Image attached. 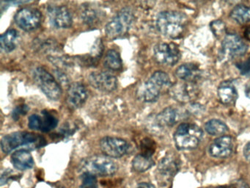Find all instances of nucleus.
Wrapping results in <instances>:
<instances>
[{
	"label": "nucleus",
	"instance_id": "obj_13",
	"mask_svg": "<svg viewBox=\"0 0 250 188\" xmlns=\"http://www.w3.org/2000/svg\"><path fill=\"white\" fill-rule=\"evenodd\" d=\"M88 80L93 88L103 92H112L118 88V79L109 72H93L89 75Z\"/></svg>",
	"mask_w": 250,
	"mask_h": 188
},
{
	"label": "nucleus",
	"instance_id": "obj_18",
	"mask_svg": "<svg viewBox=\"0 0 250 188\" xmlns=\"http://www.w3.org/2000/svg\"><path fill=\"white\" fill-rule=\"evenodd\" d=\"M176 75L181 79L188 82H196L201 77V70L197 65L186 63L176 69Z\"/></svg>",
	"mask_w": 250,
	"mask_h": 188
},
{
	"label": "nucleus",
	"instance_id": "obj_31",
	"mask_svg": "<svg viewBox=\"0 0 250 188\" xmlns=\"http://www.w3.org/2000/svg\"><path fill=\"white\" fill-rule=\"evenodd\" d=\"M210 26L213 35H214L216 38H221V37L223 36L226 27H225V23H224L222 21H214V22L210 23Z\"/></svg>",
	"mask_w": 250,
	"mask_h": 188
},
{
	"label": "nucleus",
	"instance_id": "obj_8",
	"mask_svg": "<svg viewBox=\"0 0 250 188\" xmlns=\"http://www.w3.org/2000/svg\"><path fill=\"white\" fill-rule=\"evenodd\" d=\"M14 20L19 27L23 30L30 32L38 29L42 24V15L34 7H24L17 11Z\"/></svg>",
	"mask_w": 250,
	"mask_h": 188
},
{
	"label": "nucleus",
	"instance_id": "obj_21",
	"mask_svg": "<svg viewBox=\"0 0 250 188\" xmlns=\"http://www.w3.org/2000/svg\"><path fill=\"white\" fill-rule=\"evenodd\" d=\"M178 170V163L175 158L167 157L159 163L158 167L159 176L163 180L168 181L175 174Z\"/></svg>",
	"mask_w": 250,
	"mask_h": 188
},
{
	"label": "nucleus",
	"instance_id": "obj_28",
	"mask_svg": "<svg viewBox=\"0 0 250 188\" xmlns=\"http://www.w3.org/2000/svg\"><path fill=\"white\" fill-rule=\"evenodd\" d=\"M97 178L94 175L89 173H83L82 183L80 188H97Z\"/></svg>",
	"mask_w": 250,
	"mask_h": 188
},
{
	"label": "nucleus",
	"instance_id": "obj_2",
	"mask_svg": "<svg viewBox=\"0 0 250 188\" xmlns=\"http://www.w3.org/2000/svg\"><path fill=\"white\" fill-rule=\"evenodd\" d=\"M172 85L167 73L157 70L138 88L137 97L144 102H154L159 99L162 93L169 91Z\"/></svg>",
	"mask_w": 250,
	"mask_h": 188
},
{
	"label": "nucleus",
	"instance_id": "obj_35",
	"mask_svg": "<svg viewBox=\"0 0 250 188\" xmlns=\"http://www.w3.org/2000/svg\"><path fill=\"white\" fill-rule=\"evenodd\" d=\"M243 154H244V157H245L246 160L250 162V141L244 145V149H243Z\"/></svg>",
	"mask_w": 250,
	"mask_h": 188
},
{
	"label": "nucleus",
	"instance_id": "obj_32",
	"mask_svg": "<svg viewBox=\"0 0 250 188\" xmlns=\"http://www.w3.org/2000/svg\"><path fill=\"white\" fill-rule=\"evenodd\" d=\"M236 67L241 74L250 77V55L244 61L237 63Z\"/></svg>",
	"mask_w": 250,
	"mask_h": 188
},
{
	"label": "nucleus",
	"instance_id": "obj_6",
	"mask_svg": "<svg viewBox=\"0 0 250 188\" xmlns=\"http://www.w3.org/2000/svg\"><path fill=\"white\" fill-rule=\"evenodd\" d=\"M134 15L129 7H124L105 26V33L108 38L114 40L125 35L129 30Z\"/></svg>",
	"mask_w": 250,
	"mask_h": 188
},
{
	"label": "nucleus",
	"instance_id": "obj_39",
	"mask_svg": "<svg viewBox=\"0 0 250 188\" xmlns=\"http://www.w3.org/2000/svg\"><path fill=\"white\" fill-rule=\"evenodd\" d=\"M245 94L246 95H247L248 98H250V85H248V86L246 88Z\"/></svg>",
	"mask_w": 250,
	"mask_h": 188
},
{
	"label": "nucleus",
	"instance_id": "obj_17",
	"mask_svg": "<svg viewBox=\"0 0 250 188\" xmlns=\"http://www.w3.org/2000/svg\"><path fill=\"white\" fill-rule=\"evenodd\" d=\"M11 163L15 168L20 170H28L34 165L33 156L27 149H20L13 153Z\"/></svg>",
	"mask_w": 250,
	"mask_h": 188
},
{
	"label": "nucleus",
	"instance_id": "obj_5",
	"mask_svg": "<svg viewBox=\"0 0 250 188\" xmlns=\"http://www.w3.org/2000/svg\"><path fill=\"white\" fill-rule=\"evenodd\" d=\"M80 170L82 173L105 177L115 174L118 170V165L110 157L95 155L84 159L80 163Z\"/></svg>",
	"mask_w": 250,
	"mask_h": 188
},
{
	"label": "nucleus",
	"instance_id": "obj_4",
	"mask_svg": "<svg viewBox=\"0 0 250 188\" xmlns=\"http://www.w3.org/2000/svg\"><path fill=\"white\" fill-rule=\"evenodd\" d=\"M201 128L194 123H181L177 128L173 138L175 145L179 150H191L197 148L203 139Z\"/></svg>",
	"mask_w": 250,
	"mask_h": 188
},
{
	"label": "nucleus",
	"instance_id": "obj_33",
	"mask_svg": "<svg viewBox=\"0 0 250 188\" xmlns=\"http://www.w3.org/2000/svg\"><path fill=\"white\" fill-rule=\"evenodd\" d=\"M28 126L30 129H33V130H40V115L33 114L30 116L28 120Z\"/></svg>",
	"mask_w": 250,
	"mask_h": 188
},
{
	"label": "nucleus",
	"instance_id": "obj_7",
	"mask_svg": "<svg viewBox=\"0 0 250 188\" xmlns=\"http://www.w3.org/2000/svg\"><path fill=\"white\" fill-rule=\"evenodd\" d=\"M33 78L43 94L52 100L59 99L62 95V90L58 81L43 68H36L33 71Z\"/></svg>",
	"mask_w": 250,
	"mask_h": 188
},
{
	"label": "nucleus",
	"instance_id": "obj_11",
	"mask_svg": "<svg viewBox=\"0 0 250 188\" xmlns=\"http://www.w3.org/2000/svg\"><path fill=\"white\" fill-rule=\"evenodd\" d=\"M169 95L175 101L181 103L191 102L198 95L199 90L195 82H178L173 84L169 90Z\"/></svg>",
	"mask_w": 250,
	"mask_h": 188
},
{
	"label": "nucleus",
	"instance_id": "obj_19",
	"mask_svg": "<svg viewBox=\"0 0 250 188\" xmlns=\"http://www.w3.org/2000/svg\"><path fill=\"white\" fill-rule=\"evenodd\" d=\"M218 96L224 104H232L238 98V92L232 82L225 81L218 88Z\"/></svg>",
	"mask_w": 250,
	"mask_h": 188
},
{
	"label": "nucleus",
	"instance_id": "obj_12",
	"mask_svg": "<svg viewBox=\"0 0 250 188\" xmlns=\"http://www.w3.org/2000/svg\"><path fill=\"white\" fill-rule=\"evenodd\" d=\"M248 46L244 40L235 34H227L222 42V53L224 57H235L244 55Z\"/></svg>",
	"mask_w": 250,
	"mask_h": 188
},
{
	"label": "nucleus",
	"instance_id": "obj_24",
	"mask_svg": "<svg viewBox=\"0 0 250 188\" xmlns=\"http://www.w3.org/2000/svg\"><path fill=\"white\" fill-rule=\"evenodd\" d=\"M104 65L106 69L111 70H121L123 63L119 53L115 50L109 49L105 56Z\"/></svg>",
	"mask_w": 250,
	"mask_h": 188
},
{
	"label": "nucleus",
	"instance_id": "obj_26",
	"mask_svg": "<svg viewBox=\"0 0 250 188\" xmlns=\"http://www.w3.org/2000/svg\"><path fill=\"white\" fill-rule=\"evenodd\" d=\"M41 116L40 131L49 132L58 126V119L56 116L48 111H43Z\"/></svg>",
	"mask_w": 250,
	"mask_h": 188
},
{
	"label": "nucleus",
	"instance_id": "obj_36",
	"mask_svg": "<svg viewBox=\"0 0 250 188\" xmlns=\"http://www.w3.org/2000/svg\"><path fill=\"white\" fill-rule=\"evenodd\" d=\"M249 188L248 185L244 182H238L236 183L232 184L229 186L225 187V188Z\"/></svg>",
	"mask_w": 250,
	"mask_h": 188
},
{
	"label": "nucleus",
	"instance_id": "obj_23",
	"mask_svg": "<svg viewBox=\"0 0 250 188\" xmlns=\"http://www.w3.org/2000/svg\"><path fill=\"white\" fill-rule=\"evenodd\" d=\"M230 17L240 24L250 22V6L238 4L235 6L230 12Z\"/></svg>",
	"mask_w": 250,
	"mask_h": 188
},
{
	"label": "nucleus",
	"instance_id": "obj_38",
	"mask_svg": "<svg viewBox=\"0 0 250 188\" xmlns=\"http://www.w3.org/2000/svg\"><path fill=\"white\" fill-rule=\"evenodd\" d=\"M244 35H245V38H247L248 41H250V27L247 28L246 29L245 32H244Z\"/></svg>",
	"mask_w": 250,
	"mask_h": 188
},
{
	"label": "nucleus",
	"instance_id": "obj_34",
	"mask_svg": "<svg viewBox=\"0 0 250 188\" xmlns=\"http://www.w3.org/2000/svg\"><path fill=\"white\" fill-rule=\"evenodd\" d=\"M28 110V107H27L26 104H21V105L17 106V107L14 109V111H13V118L16 120H19L21 116H24V115L27 114Z\"/></svg>",
	"mask_w": 250,
	"mask_h": 188
},
{
	"label": "nucleus",
	"instance_id": "obj_1",
	"mask_svg": "<svg viewBox=\"0 0 250 188\" xmlns=\"http://www.w3.org/2000/svg\"><path fill=\"white\" fill-rule=\"evenodd\" d=\"M188 19L181 12L167 10L159 13L156 18L158 30L167 38L177 39L185 33Z\"/></svg>",
	"mask_w": 250,
	"mask_h": 188
},
{
	"label": "nucleus",
	"instance_id": "obj_29",
	"mask_svg": "<svg viewBox=\"0 0 250 188\" xmlns=\"http://www.w3.org/2000/svg\"><path fill=\"white\" fill-rule=\"evenodd\" d=\"M140 148H141L142 154L152 157V155L154 154L156 150V144L150 138H145L142 141Z\"/></svg>",
	"mask_w": 250,
	"mask_h": 188
},
{
	"label": "nucleus",
	"instance_id": "obj_10",
	"mask_svg": "<svg viewBox=\"0 0 250 188\" xmlns=\"http://www.w3.org/2000/svg\"><path fill=\"white\" fill-rule=\"evenodd\" d=\"M100 148L106 157L120 158L125 155L129 148L127 141L116 137H105L100 141Z\"/></svg>",
	"mask_w": 250,
	"mask_h": 188
},
{
	"label": "nucleus",
	"instance_id": "obj_15",
	"mask_svg": "<svg viewBox=\"0 0 250 188\" xmlns=\"http://www.w3.org/2000/svg\"><path fill=\"white\" fill-rule=\"evenodd\" d=\"M233 140L229 136H222L216 138L210 144L208 152L215 158H227L233 152Z\"/></svg>",
	"mask_w": 250,
	"mask_h": 188
},
{
	"label": "nucleus",
	"instance_id": "obj_16",
	"mask_svg": "<svg viewBox=\"0 0 250 188\" xmlns=\"http://www.w3.org/2000/svg\"><path fill=\"white\" fill-rule=\"evenodd\" d=\"M87 91L85 86L80 82L71 84L67 91L66 102L70 108L78 109L85 103Z\"/></svg>",
	"mask_w": 250,
	"mask_h": 188
},
{
	"label": "nucleus",
	"instance_id": "obj_3",
	"mask_svg": "<svg viewBox=\"0 0 250 188\" xmlns=\"http://www.w3.org/2000/svg\"><path fill=\"white\" fill-rule=\"evenodd\" d=\"M45 144L46 140L37 134L28 132H16L2 138L1 148L5 154H9L20 147L37 148L43 146Z\"/></svg>",
	"mask_w": 250,
	"mask_h": 188
},
{
	"label": "nucleus",
	"instance_id": "obj_37",
	"mask_svg": "<svg viewBox=\"0 0 250 188\" xmlns=\"http://www.w3.org/2000/svg\"><path fill=\"white\" fill-rule=\"evenodd\" d=\"M136 188H156V187L153 184L149 183V182H142L139 184Z\"/></svg>",
	"mask_w": 250,
	"mask_h": 188
},
{
	"label": "nucleus",
	"instance_id": "obj_30",
	"mask_svg": "<svg viewBox=\"0 0 250 188\" xmlns=\"http://www.w3.org/2000/svg\"><path fill=\"white\" fill-rule=\"evenodd\" d=\"M82 19L86 24H93L98 19V13L92 7H86L82 12Z\"/></svg>",
	"mask_w": 250,
	"mask_h": 188
},
{
	"label": "nucleus",
	"instance_id": "obj_22",
	"mask_svg": "<svg viewBox=\"0 0 250 188\" xmlns=\"http://www.w3.org/2000/svg\"><path fill=\"white\" fill-rule=\"evenodd\" d=\"M20 34L16 29H10L2 34L0 38L1 48L5 52H11L14 51L19 44Z\"/></svg>",
	"mask_w": 250,
	"mask_h": 188
},
{
	"label": "nucleus",
	"instance_id": "obj_9",
	"mask_svg": "<svg viewBox=\"0 0 250 188\" xmlns=\"http://www.w3.org/2000/svg\"><path fill=\"white\" fill-rule=\"evenodd\" d=\"M153 54L158 63L165 66H174L181 58V51L173 43H159L153 48Z\"/></svg>",
	"mask_w": 250,
	"mask_h": 188
},
{
	"label": "nucleus",
	"instance_id": "obj_25",
	"mask_svg": "<svg viewBox=\"0 0 250 188\" xmlns=\"http://www.w3.org/2000/svg\"><path fill=\"white\" fill-rule=\"evenodd\" d=\"M154 161L151 157L140 154L135 156L132 160V167L135 171L143 173L151 168L154 165Z\"/></svg>",
	"mask_w": 250,
	"mask_h": 188
},
{
	"label": "nucleus",
	"instance_id": "obj_27",
	"mask_svg": "<svg viewBox=\"0 0 250 188\" xmlns=\"http://www.w3.org/2000/svg\"><path fill=\"white\" fill-rule=\"evenodd\" d=\"M205 129L209 135L218 136V135H222L226 133L228 128L226 124L221 120L212 119L206 123Z\"/></svg>",
	"mask_w": 250,
	"mask_h": 188
},
{
	"label": "nucleus",
	"instance_id": "obj_14",
	"mask_svg": "<svg viewBox=\"0 0 250 188\" xmlns=\"http://www.w3.org/2000/svg\"><path fill=\"white\" fill-rule=\"evenodd\" d=\"M49 22L54 27L65 29L72 24V17L69 10L65 6H52L48 7Z\"/></svg>",
	"mask_w": 250,
	"mask_h": 188
},
{
	"label": "nucleus",
	"instance_id": "obj_20",
	"mask_svg": "<svg viewBox=\"0 0 250 188\" xmlns=\"http://www.w3.org/2000/svg\"><path fill=\"white\" fill-rule=\"evenodd\" d=\"M180 113L176 108L167 107L156 116V122L161 127L172 126L180 120Z\"/></svg>",
	"mask_w": 250,
	"mask_h": 188
}]
</instances>
